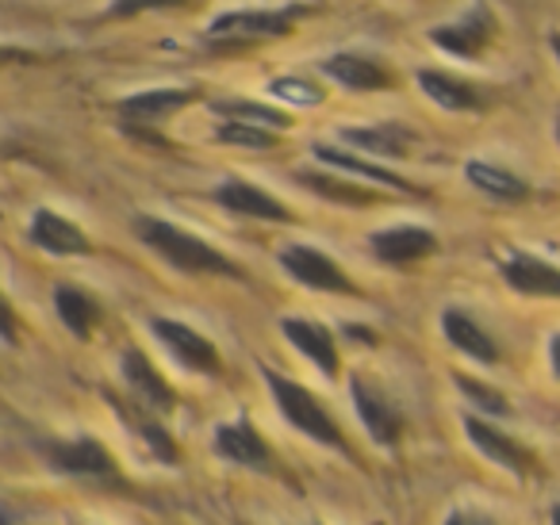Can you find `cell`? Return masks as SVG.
Returning a JSON list of instances; mask_svg holds the SVG:
<instances>
[{"label":"cell","mask_w":560,"mask_h":525,"mask_svg":"<svg viewBox=\"0 0 560 525\" xmlns=\"http://www.w3.org/2000/svg\"><path fill=\"white\" fill-rule=\"evenodd\" d=\"M0 341H9V346H16L20 341V323H16V311H12V303L0 295Z\"/></svg>","instance_id":"obj_32"},{"label":"cell","mask_w":560,"mask_h":525,"mask_svg":"<svg viewBox=\"0 0 560 525\" xmlns=\"http://www.w3.org/2000/svg\"><path fill=\"white\" fill-rule=\"evenodd\" d=\"M503 280L522 295H541V300H560V269L534 254H511L503 261Z\"/></svg>","instance_id":"obj_13"},{"label":"cell","mask_w":560,"mask_h":525,"mask_svg":"<svg viewBox=\"0 0 560 525\" xmlns=\"http://www.w3.org/2000/svg\"><path fill=\"white\" fill-rule=\"evenodd\" d=\"M419 89L445 112H476L483 108V96L476 93L468 81L453 78V73H442V70H422L419 73Z\"/></svg>","instance_id":"obj_19"},{"label":"cell","mask_w":560,"mask_h":525,"mask_svg":"<svg viewBox=\"0 0 560 525\" xmlns=\"http://www.w3.org/2000/svg\"><path fill=\"white\" fill-rule=\"evenodd\" d=\"M55 307L73 338H89V334L96 330V323H101V303L81 292V288H70V284L55 288Z\"/></svg>","instance_id":"obj_23"},{"label":"cell","mask_w":560,"mask_h":525,"mask_svg":"<svg viewBox=\"0 0 560 525\" xmlns=\"http://www.w3.org/2000/svg\"><path fill=\"white\" fill-rule=\"evenodd\" d=\"M154 334L165 341V349H170L173 357H177L185 369H192V372H203V376H219V349L211 346L203 334H196L192 326H185V323H177V318H154Z\"/></svg>","instance_id":"obj_7"},{"label":"cell","mask_w":560,"mask_h":525,"mask_svg":"<svg viewBox=\"0 0 560 525\" xmlns=\"http://www.w3.org/2000/svg\"><path fill=\"white\" fill-rule=\"evenodd\" d=\"M307 4H289V9H242V12H223L203 27V43L219 55H246L249 47L277 35H289L296 27V20L307 16Z\"/></svg>","instance_id":"obj_1"},{"label":"cell","mask_w":560,"mask_h":525,"mask_svg":"<svg viewBox=\"0 0 560 525\" xmlns=\"http://www.w3.org/2000/svg\"><path fill=\"white\" fill-rule=\"evenodd\" d=\"M430 39L445 50V55H457V58H480L483 47L495 39V12L488 4H476L472 12H465L460 20L453 24L438 27L430 32Z\"/></svg>","instance_id":"obj_6"},{"label":"cell","mask_w":560,"mask_h":525,"mask_svg":"<svg viewBox=\"0 0 560 525\" xmlns=\"http://www.w3.org/2000/svg\"><path fill=\"white\" fill-rule=\"evenodd\" d=\"M453 384L465 392L468 402H476V407L488 410V415H511V402H506L495 387L483 384V380H472V376H465V372H457V376H453Z\"/></svg>","instance_id":"obj_29"},{"label":"cell","mask_w":560,"mask_h":525,"mask_svg":"<svg viewBox=\"0 0 560 525\" xmlns=\"http://www.w3.org/2000/svg\"><path fill=\"white\" fill-rule=\"evenodd\" d=\"M196 96H200V89H196V85H188V89H150V93H135V96H127V101H119L116 112L127 119V124H162L165 116L188 108Z\"/></svg>","instance_id":"obj_12"},{"label":"cell","mask_w":560,"mask_h":525,"mask_svg":"<svg viewBox=\"0 0 560 525\" xmlns=\"http://www.w3.org/2000/svg\"><path fill=\"white\" fill-rule=\"evenodd\" d=\"M319 70L327 73L335 85L350 89V93H384V89L396 85V78H392L376 58L358 55V50H338V55L323 58Z\"/></svg>","instance_id":"obj_8"},{"label":"cell","mask_w":560,"mask_h":525,"mask_svg":"<svg viewBox=\"0 0 560 525\" xmlns=\"http://www.w3.org/2000/svg\"><path fill=\"white\" fill-rule=\"evenodd\" d=\"M261 376H265V384H269L272 399H277L280 415L289 418L296 430H304L307 438H315L319 445H335V448H342V453H346L342 430H338L335 418L323 410V402L315 399L304 384H296V380H289V376H280V372H272V369H261Z\"/></svg>","instance_id":"obj_3"},{"label":"cell","mask_w":560,"mask_h":525,"mask_svg":"<svg viewBox=\"0 0 560 525\" xmlns=\"http://www.w3.org/2000/svg\"><path fill=\"white\" fill-rule=\"evenodd\" d=\"M211 112H219V116H226V119H238V124L269 127V131L272 127L284 131V127L292 124V116H284L280 108H269V104H257V101H215Z\"/></svg>","instance_id":"obj_26"},{"label":"cell","mask_w":560,"mask_h":525,"mask_svg":"<svg viewBox=\"0 0 560 525\" xmlns=\"http://www.w3.org/2000/svg\"><path fill=\"white\" fill-rule=\"evenodd\" d=\"M438 249V238L427 226H388V231L373 234V254L384 265H415Z\"/></svg>","instance_id":"obj_11"},{"label":"cell","mask_w":560,"mask_h":525,"mask_svg":"<svg viewBox=\"0 0 560 525\" xmlns=\"http://www.w3.org/2000/svg\"><path fill=\"white\" fill-rule=\"evenodd\" d=\"M32 242L39 249H47V254H58V257H70V254H89V238L85 231H81L78 223H70L66 215H58V211L50 208H39L32 219Z\"/></svg>","instance_id":"obj_15"},{"label":"cell","mask_w":560,"mask_h":525,"mask_svg":"<svg viewBox=\"0 0 560 525\" xmlns=\"http://www.w3.org/2000/svg\"><path fill=\"white\" fill-rule=\"evenodd\" d=\"M119 369H124L127 387H131V392L142 399V407H150V410H173V407H177V395H173V387L165 384V376L139 353V349H124V361H119Z\"/></svg>","instance_id":"obj_14"},{"label":"cell","mask_w":560,"mask_h":525,"mask_svg":"<svg viewBox=\"0 0 560 525\" xmlns=\"http://www.w3.org/2000/svg\"><path fill=\"white\" fill-rule=\"evenodd\" d=\"M135 231L150 249L165 257L173 269L180 272H215V277H242V269L234 261H226L219 249H211L208 242H200L196 234L180 231V226L165 223V219H135Z\"/></svg>","instance_id":"obj_2"},{"label":"cell","mask_w":560,"mask_h":525,"mask_svg":"<svg viewBox=\"0 0 560 525\" xmlns=\"http://www.w3.org/2000/svg\"><path fill=\"white\" fill-rule=\"evenodd\" d=\"M465 433H468V441H472V445L480 448V453L488 456L491 464H499V468L514 471V476H529V471H537L534 456H529L514 438L499 433L495 425H488V422H480V418L468 415L465 418Z\"/></svg>","instance_id":"obj_10"},{"label":"cell","mask_w":560,"mask_h":525,"mask_svg":"<svg viewBox=\"0 0 560 525\" xmlns=\"http://www.w3.org/2000/svg\"><path fill=\"white\" fill-rule=\"evenodd\" d=\"M20 58H27L24 50H16V47H0V66H9V62H20Z\"/></svg>","instance_id":"obj_35"},{"label":"cell","mask_w":560,"mask_h":525,"mask_svg":"<svg viewBox=\"0 0 560 525\" xmlns=\"http://www.w3.org/2000/svg\"><path fill=\"white\" fill-rule=\"evenodd\" d=\"M50 464L66 476H78V479H101V483H119V468L116 460L108 456V448L93 438H81V441H58L50 445Z\"/></svg>","instance_id":"obj_5"},{"label":"cell","mask_w":560,"mask_h":525,"mask_svg":"<svg viewBox=\"0 0 560 525\" xmlns=\"http://www.w3.org/2000/svg\"><path fill=\"white\" fill-rule=\"evenodd\" d=\"M549 361H552V376L560 380V334L549 341Z\"/></svg>","instance_id":"obj_34"},{"label":"cell","mask_w":560,"mask_h":525,"mask_svg":"<svg viewBox=\"0 0 560 525\" xmlns=\"http://www.w3.org/2000/svg\"><path fill=\"white\" fill-rule=\"evenodd\" d=\"M215 200L223 203L226 211H238V215L269 219V223H292V211L284 208L277 196L261 192V188L246 185V180H226V185H219Z\"/></svg>","instance_id":"obj_17"},{"label":"cell","mask_w":560,"mask_h":525,"mask_svg":"<svg viewBox=\"0 0 560 525\" xmlns=\"http://www.w3.org/2000/svg\"><path fill=\"white\" fill-rule=\"evenodd\" d=\"M280 265H284V272H289L292 280L315 288V292L358 295L353 280L342 272V265L330 261V257L323 254V249H315V246H289L284 254H280Z\"/></svg>","instance_id":"obj_4"},{"label":"cell","mask_w":560,"mask_h":525,"mask_svg":"<svg viewBox=\"0 0 560 525\" xmlns=\"http://www.w3.org/2000/svg\"><path fill=\"white\" fill-rule=\"evenodd\" d=\"M215 448L219 456L242 464V468H269V445L261 441V433L238 418V422H226L215 430Z\"/></svg>","instance_id":"obj_18"},{"label":"cell","mask_w":560,"mask_h":525,"mask_svg":"<svg viewBox=\"0 0 560 525\" xmlns=\"http://www.w3.org/2000/svg\"><path fill=\"white\" fill-rule=\"evenodd\" d=\"M280 330H284V338H289L292 346L307 357V361H315V369H319L323 376H338L335 334H330L327 326L312 323V318H284V323H280Z\"/></svg>","instance_id":"obj_16"},{"label":"cell","mask_w":560,"mask_h":525,"mask_svg":"<svg viewBox=\"0 0 560 525\" xmlns=\"http://www.w3.org/2000/svg\"><path fill=\"white\" fill-rule=\"evenodd\" d=\"M350 387H353V402H358L361 422H365V430L373 433L376 445H396L399 433H404V418H399L396 402H392L381 387H373L361 376H353Z\"/></svg>","instance_id":"obj_9"},{"label":"cell","mask_w":560,"mask_h":525,"mask_svg":"<svg viewBox=\"0 0 560 525\" xmlns=\"http://www.w3.org/2000/svg\"><path fill=\"white\" fill-rule=\"evenodd\" d=\"M315 158H319L323 165H330V170H346V173H353V177H365V180H376V185H384V188H396V192L419 196V188H415L411 180L399 177V173L365 162V158H353V154H346V150H330V147H323V142H315Z\"/></svg>","instance_id":"obj_21"},{"label":"cell","mask_w":560,"mask_h":525,"mask_svg":"<svg viewBox=\"0 0 560 525\" xmlns=\"http://www.w3.org/2000/svg\"><path fill=\"white\" fill-rule=\"evenodd\" d=\"M0 525H12V522H9V514H4V510H0Z\"/></svg>","instance_id":"obj_37"},{"label":"cell","mask_w":560,"mask_h":525,"mask_svg":"<svg viewBox=\"0 0 560 525\" xmlns=\"http://www.w3.org/2000/svg\"><path fill=\"white\" fill-rule=\"evenodd\" d=\"M346 142H353L365 154H381V158H404L411 150L415 135L407 127L396 124H381V127H346L342 131Z\"/></svg>","instance_id":"obj_22"},{"label":"cell","mask_w":560,"mask_h":525,"mask_svg":"<svg viewBox=\"0 0 560 525\" xmlns=\"http://www.w3.org/2000/svg\"><path fill=\"white\" fill-rule=\"evenodd\" d=\"M177 4H185V0H116L104 16L108 20H131L139 16V12H154V9H177Z\"/></svg>","instance_id":"obj_31"},{"label":"cell","mask_w":560,"mask_h":525,"mask_svg":"<svg viewBox=\"0 0 560 525\" xmlns=\"http://www.w3.org/2000/svg\"><path fill=\"white\" fill-rule=\"evenodd\" d=\"M557 139H560V119H557Z\"/></svg>","instance_id":"obj_39"},{"label":"cell","mask_w":560,"mask_h":525,"mask_svg":"<svg viewBox=\"0 0 560 525\" xmlns=\"http://www.w3.org/2000/svg\"><path fill=\"white\" fill-rule=\"evenodd\" d=\"M445 525H499V522L488 514H480V510H453V514L445 517Z\"/></svg>","instance_id":"obj_33"},{"label":"cell","mask_w":560,"mask_h":525,"mask_svg":"<svg viewBox=\"0 0 560 525\" xmlns=\"http://www.w3.org/2000/svg\"><path fill=\"white\" fill-rule=\"evenodd\" d=\"M300 185L319 192L323 200L346 203V208H373V203H381V192L353 185V180H346V177H327V173H300Z\"/></svg>","instance_id":"obj_24"},{"label":"cell","mask_w":560,"mask_h":525,"mask_svg":"<svg viewBox=\"0 0 560 525\" xmlns=\"http://www.w3.org/2000/svg\"><path fill=\"white\" fill-rule=\"evenodd\" d=\"M215 139L223 142V147H242V150H272L277 147V135H272L269 127L238 124V119H226V124L215 131Z\"/></svg>","instance_id":"obj_28"},{"label":"cell","mask_w":560,"mask_h":525,"mask_svg":"<svg viewBox=\"0 0 560 525\" xmlns=\"http://www.w3.org/2000/svg\"><path fill=\"white\" fill-rule=\"evenodd\" d=\"M116 410L127 418V422L135 425V430L147 438V445H150V453L158 456V460H165V464H177V445H173V438L162 430V425L154 422V418H147L142 410H131V407H124V402H116Z\"/></svg>","instance_id":"obj_27"},{"label":"cell","mask_w":560,"mask_h":525,"mask_svg":"<svg viewBox=\"0 0 560 525\" xmlns=\"http://www.w3.org/2000/svg\"><path fill=\"white\" fill-rule=\"evenodd\" d=\"M442 330H445V338H450L465 357H472V361H480V364H495L499 361L495 341H491L488 334L480 330V323H476V318H468L465 311H453V307L445 311Z\"/></svg>","instance_id":"obj_20"},{"label":"cell","mask_w":560,"mask_h":525,"mask_svg":"<svg viewBox=\"0 0 560 525\" xmlns=\"http://www.w3.org/2000/svg\"><path fill=\"white\" fill-rule=\"evenodd\" d=\"M552 50H557V62H560V39H552Z\"/></svg>","instance_id":"obj_38"},{"label":"cell","mask_w":560,"mask_h":525,"mask_svg":"<svg viewBox=\"0 0 560 525\" xmlns=\"http://www.w3.org/2000/svg\"><path fill=\"white\" fill-rule=\"evenodd\" d=\"M549 522H552V525H560V506H552V510H549Z\"/></svg>","instance_id":"obj_36"},{"label":"cell","mask_w":560,"mask_h":525,"mask_svg":"<svg viewBox=\"0 0 560 525\" xmlns=\"http://www.w3.org/2000/svg\"><path fill=\"white\" fill-rule=\"evenodd\" d=\"M272 96H284L292 104H323V93L319 89H307V81H292V78H280L269 85Z\"/></svg>","instance_id":"obj_30"},{"label":"cell","mask_w":560,"mask_h":525,"mask_svg":"<svg viewBox=\"0 0 560 525\" xmlns=\"http://www.w3.org/2000/svg\"><path fill=\"white\" fill-rule=\"evenodd\" d=\"M465 177L472 180L480 192L495 196V200H506V203H518V200H526V196H529L526 180H518L514 173L499 170V165H488V162H468Z\"/></svg>","instance_id":"obj_25"}]
</instances>
